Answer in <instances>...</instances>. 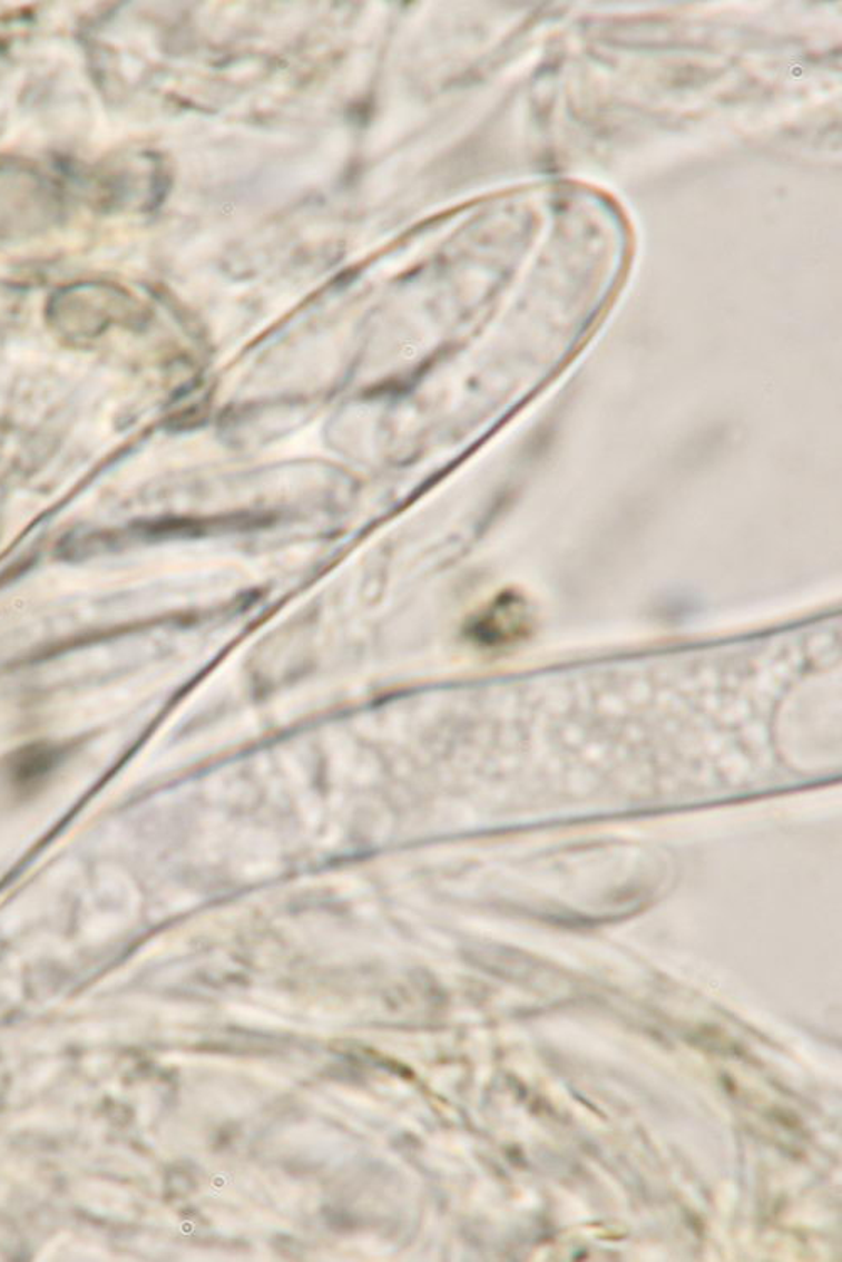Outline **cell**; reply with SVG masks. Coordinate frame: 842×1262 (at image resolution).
Returning <instances> with one entry per match:
<instances>
[{"label": "cell", "instance_id": "7a4b0ae2", "mask_svg": "<svg viewBox=\"0 0 842 1262\" xmlns=\"http://www.w3.org/2000/svg\"><path fill=\"white\" fill-rule=\"evenodd\" d=\"M58 754L51 747L38 746L25 751L12 764V780L22 787L39 783L55 767Z\"/></svg>", "mask_w": 842, "mask_h": 1262}, {"label": "cell", "instance_id": "6da1fadb", "mask_svg": "<svg viewBox=\"0 0 842 1262\" xmlns=\"http://www.w3.org/2000/svg\"><path fill=\"white\" fill-rule=\"evenodd\" d=\"M528 625L525 605L518 599L502 598L473 625V637L487 645H502L522 634Z\"/></svg>", "mask_w": 842, "mask_h": 1262}]
</instances>
